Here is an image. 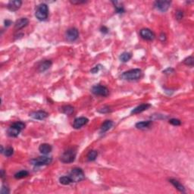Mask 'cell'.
I'll return each instance as SVG.
<instances>
[{
    "mask_svg": "<svg viewBox=\"0 0 194 194\" xmlns=\"http://www.w3.org/2000/svg\"><path fill=\"white\" fill-rule=\"evenodd\" d=\"M49 114L45 111H37V112H33L30 113V117L35 120H44L48 117Z\"/></svg>",
    "mask_w": 194,
    "mask_h": 194,
    "instance_id": "8fae6325",
    "label": "cell"
},
{
    "mask_svg": "<svg viewBox=\"0 0 194 194\" xmlns=\"http://www.w3.org/2000/svg\"><path fill=\"white\" fill-rule=\"evenodd\" d=\"M52 62L51 60H44L38 66V71L40 72V73L44 72V71H47L49 68H50V67L52 66Z\"/></svg>",
    "mask_w": 194,
    "mask_h": 194,
    "instance_id": "2e32d148",
    "label": "cell"
},
{
    "mask_svg": "<svg viewBox=\"0 0 194 194\" xmlns=\"http://www.w3.org/2000/svg\"><path fill=\"white\" fill-rule=\"evenodd\" d=\"M152 124V121H140V122H137L135 125V127L137 129H140V130H146V129L150 128Z\"/></svg>",
    "mask_w": 194,
    "mask_h": 194,
    "instance_id": "ac0fdd59",
    "label": "cell"
},
{
    "mask_svg": "<svg viewBox=\"0 0 194 194\" xmlns=\"http://www.w3.org/2000/svg\"><path fill=\"white\" fill-rule=\"evenodd\" d=\"M91 92L96 96H107L109 93V89L106 87L100 85V84L93 86L91 89Z\"/></svg>",
    "mask_w": 194,
    "mask_h": 194,
    "instance_id": "52a82bcc",
    "label": "cell"
},
{
    "mask_svg": "<svg viewBox=\"0 0 194 194\" xmlns=\"http://www.w3.org/2000/svg\"><path fill=\"white\" fill-rule=\"evenodd\" d=\"M169 182L171 183V184H172L173 186H174V187H175V188L177 189V190H178L180 191V192H181V193H185L186 192L185 187H183V186L182 185L181 183H180V182L178 181V180L171 178V179H170V180H169Z\"/></svg>",
    "mask_w": 194,
    "mask_h": 194,
    "instance_id": "d6986e66",
    "label": "cell"
},
{
    "mask_svg": "<svg viewBox=\"0 0 194 194\" xmlns=\"http://www.w3.org/2000/svg\"><path fill=\"white\" fill-rule=\"evenodd\" d=\"M79 32L77 29L74 27H71L68 29L65 33L66 39L69 42H74L78 39Z\"/></svg>",
    "mask_w": 194,
    "mask_h": 194,
    "instance_id": "9c48e42d",
    "label": "cell"
},
{
    "mask_svg": "<svg viewBox=\"0 0 194 194\" xmlns=\"http://www.w3.org/2000/svg\"><path fill=\"white\" fill-rule=\"evenodd\" d=\"M9 193H10V191H9V187L5 185L2 186V189H1V194H9Z\"/></svg>",
    "mask_w": 194,
    "mask_h": 194,
    "instance_id": "d6a6232c",
    "label": "cell"
},
{
    "mask_svg": "<svg viewBox=\"0 0 194 194\" xmlns=\"http://www.w3.org/2000/svg\"><path fill=\"white\" fill-rule=\"evenodd\" d=\"M169 123L174 126H180L181 125V121L177 118H171L169 120Z\"/></svg>",
    "mask_w": 194,
    "mask_h": 194,
    "instance_id": "f1b7e54d",
    "label": "cell"
},
{
    "mask_svg": "<svg viewBox=\"0 0 194 194\" xmlns=\"http://www.w3.org/2000/svg\"><path fill=\"white\" fill-rule=\"evenodd\" d=\"M112 2L114 5L116 12L119 13V14H122V13L125 12V8L119 2H118V1H112Z\"/></svg>",
    "mask_w": 194,
    "mask_h": 194,
    "instance_id": "44dd1931",
    "label": "cell"
},
{
    "mask_svg": "<svg viewBox=\"0 0 194 194\" xmlns=\"http://www.w3.org/2000/svg\"><path fill=\"white\" fill-rule=\"evenodd\" d=\"M88 122H89L88 118H85V117H80V118L74 119L73 123V127L74 129H80L84 125H87Z\"/></svg>",
    "mask_w": 194,
    "mask_h": 194,
    "instance_id": "7c38bea8",
    "label": "cell"
},
{
    "mask_svg": "<svg viewBox=\"0 0 194 194\" xmlns=\"http://www.w3.org/2000/svg\"><path fill=\"white\" fill-rule=\"evenodd\" d=\"M52 162V159L51 157L46 156V155H43V156H39L36 158V159H32L30 161V163L31 165L34 166H37V167H39V166H43V165H48L51 164Z\"/></svg>",
    "mask_w": 194,
    "mask_h": 194,
    "instance_id": "8992f818",
    "label": "cell"
},
{
    "mask_svg": "<svg viewBox=\"0 0 194 194\" xmlns=\"http://www.w3.org/2000/svg\"><path fill=\"white\" fill-rule=\"evenodd\" d=\"M59 182L63 185H69L72 183V180L69 176H62L59 178Z\"/></svg>",
    "mask_w": 194,
    "mask_h": 194,
    "instance_id": "484cf974",
    "label": "cell"
},
{
    "mask_svg": "<svg viewBox=\"0 0 194 194\" xmlns=\"http://www.w3.org/2000/svg\"><path fill=\"white\" fill-rule=\"evenodd\" d=\"M29 24V20L26 18H21L18 19L15 24H14V29L15 30H21L24 27H25L26 26H27V24Z\"/></svg>",
    "mask_w": 194,
    "mask_h": 194,
    "instance_id": "5bb4252c",
    "label": "cell"
},
{
    "mask_svg": "<svg viewBox=\"0 0 194 194\" xmlns=\"http://www.w3.org/2000/svg\"><path fill=\"white\" fill-rule=\"evenodd\" d=\"M68 176L71 178L72 183H78L85 179L84 172L80 168H74L71 170Z\"/></svg>",
    "mask_w": 194,
    "mask_h": 194,
    "instance_id": "5b68a950",
    "label": "cell"
},
{
    "mask_svg": "<svg viewBox=\"0 0 194 194\" xmlns=\"http://www.w3.org/2000/svg\"><path fill=\"white\" fill-rule=\"evenodd\" d=\"M171 1H156L154 2V8L160 12H165L171 7Z\"/></svg>",
    "mask_w": 194,
    "mask_h": 194,
    "instance_id": "ba28073f",
    "label": "cell"
},
{
    "mask_svg": "<svg viewBox=\"0 0 194 194\" xmlns=\"http://www.w3.org/2000/svg\"><path fill=\"white\" fill-rule=\"evenodd\" d=\"M52 147L51 145L48 144V143H43L39 146V151L40 153H42L43 155H48L49 153L52 152Z\"/></svg>",
    "mask_w": 194,
    "mask_h": 194,
    "instance_id": "e0dca14e",
    "label": "cell"
},
{
    "mask_svg": "<svg viewBox=\"0 0 194 194\" xmlns=\"http://www.w3.org/2000/svg\"><path fill=\"white\" fill-rule=\"evenodd\" d=\"M76 155V150H74V148H71L62 153V155L60 157V160L63 163H67V164L72 163L73 162H74Z\"/></svg>",
    "mask_w": 194,
    "mask_h": 194,
    "instance_id": "277c9868",
    "label": "cell"
},
{
    "mask_svg": "<svg viewBox=\"0 0 194 194\" xmlns=\"http://www.w3.org/2000/svg\"><path fill=\"white\" fill-rule=\"evenodd\" d=\"M62 112L67 115H71L74 112V107L71 105H64L62 107Z\"/></svg>",
    "mask_w": 194,
    "mask_h": 194,
    "instance_id": "cb8c5ba5",
    "label": "cell"
},
{
    "mask_svg": "<svg viewBox=\"0 0 194 194\" xmlns=\"http://www.w3.org/2000/svg\"><path fill=\"white\" fill-rule=\"evenodd\" d=\"M4 24H5V26H6V27H8L12 24V22H11V21H10V20H5Z\"/></svg>",
    "mask_w": 194,
    "mask_h": 194,
    "instance_id": "74e56055",
    "label": "cell"
},
{
    "mask_svg": "<svg viewBox=\"0 0 194 194\" xmlns=\"http://www.w3.org/2000/svg\"><path fill=\"white\" fill-rule=\"evenodd\" d=\"M159 39H160V40L162 42H165L166 40V36L165 34H163V33H162V34H160V37H159Z\"/></svg>",
    "mask_w": 194,
    "mask_h": 194,
    "instance_id": "8d00e7d4",
    "label": "cell"
},
{
    "mask_svg": "<svg viewBox=\"0 0 194 194\" xmlns=\"http://www.w3.org/2000/svg\"><path fill=\"white\" fill-rule=\"evenodd\" d=\"M13 153H14V150H13V148L11 147V146L6 148L5 151H4V155H6V157L11 156V155H13Z\"/></svg>",
    "mask_w": 194,
    "mask_h": 194,
    "instance_id": "83f0119b",
    "label": "cell"
},
{
    "mask_svg": "<svg viewBox=\"0 0 194 194\" xmlns=\"http://www.w3.org/2000/svg\"><path fill=\"white\" fill-rule=\"evenodd\" d=\"M97 156H98V152L96 150H90L87 155V159L89 162H93L96 160Z\"/></svg>",
    "mask_w": 194,
    "mask_h": 194,
    "instance_id": "603a6c76",
    "label": "cell"
},
{
    "mask_svg": "<svg viewBox=\"0 0 194 194\" xmlns=\"http://www.w3.org/2000/svg\"><path fill=\"white\" fill-rule=\"evenodd\" d=\"M113 126V121H111V120H107L104 122L101 126V128H100V130H101V133H105L106 131H108L109 130H110L111 128Z\"/></svg>",
    "mask_w": 194,
    "mask_h": 194,
    "instance_id": "ffe728a7",
    "label": "cell"
},
{
    "mask_svg": "<svg viewBox=\"0 0 194 194\" xmlns=\"http://www.w3.org/2000/svg\"><path fill=\"white\" fill-rule=\"evenodd\" d=\"M132 58V54L128 52H125L123 53H121L120 55V61L122 62H127L128 61H130Z\"/></svg>",
    "mask_w": 194,
    "mask_h": 194,
    "instance_id": "7402d4cb",
    "label": "cell"
},
{
    "mask_svg": "<svg viewBox=\"0 0 194 194\" xmlns=\"http://www.w3.org/2000/svg\"><path fill=\"white\" fill-rule=\"evenodd\" d=\"M175 17H176V19L178 21H180L183 18V12L181 10H178L175 13Z\"/></svg>",
    "mask_w": 194,
    "mask_h": 194,
    "instance_id": "f546056e",
    "label": "cell"
},
{
    "mask_svg": "<svg viewBox=\"0 0 194 194\" xmlns=\"http://www.w3.org/2000/svg\"><path fill=\"white\" fill-rule=\"evenodd\" d=\"M183 64H186L187 66H190V67H193L194 64V59L192 55L191 56H189V57L186 58L184 60H183Z\"/></svg>",
    "mask_w": 194,
    "mask_h": 194,
    "instance_id": "4316f807",
    "label": "cell"
},
{
    "mask_svg": "<svg viewBox=\"0 0 194 194\" xmlns=\"http://www.w3.org/2000/svg\"><path fill=\"white\" fill-rule=\"evenodd\" d=\"M5 175H6V174H5V171H4V170H1V178H3L4 177H5Z\"/></svg>",
    "mask_w": 194,
    "mask_h": 194,
    "instance_id": "f35d334b",
    "label": "cell"
},
{
    "mask_svg": "<svg viewBox=\"0 0 194 194\" xmlns=\"http://www.w3.org/2000/svg\"><path fill=\"white\" fill-rule=\"evenodd\" d=\"M142 71L139 68H135V69L129 70L127 71L124 72L121 75V78L122 80H129V81H133V80H139L142 77Z\"/></svg>",
    "mask_w": 194,
    "mask_h": 194,
    "instance_id": "6da1fadb",
    "label": "cell"
},
{
    "mask_svg": "<svg viewBox=\"0 0 194 194\" xmlns=\"http://www.w3.org/2000/svg\"><path fill=\"white\" fill-rule=\"evenodd\" d=\"M140 37L142 39H146V40H149V41H152L155 37V34L149 28L142 29L140 31Z\"/></svg>",
    "mask_w": 194,
    "mask_h": 194,
    "instance_id": "30bf717a",
    "label": "cell"
},
{
    "mask_svg": "<svg viewBox=\"0 0 194 194\" xmlns=\"http://www.w3.org/2000/svg\"><path fill=\"white\" fill-rule=\"evenodd\" d=\"M4 151H5V150H4V149H3V146H1V152L4 153Z\"/></svg>",
    "mask_w": 194,
    "mask_h": 194,
    "instance_id": "ab89813d",
    "label": "cell"
},
{
    "mask_svg": "<svg viewBox=\"0 0 194 194\" xmlns=\"http://www.w3.org/2000/svg\"><path fill=\"white\" fill-rule=\"evenodd\" d=\"M98 112H100V113L105 114V113H109V112H110L111 110L109 106H103L102 108H101V109H99Z\"/></svg>",
    "mask_w": 194,
    "mask_h": 194,
    "instance_id": "4dcf8cb0",
    "label": "cell"
},
{
    "mask_svg": "<svg viewBox=\"0 0 194 194\" xmlns=\"http://www.w3.org/2000/svg\"><path fill=\"white\" fill-rule=\"evenodd\" d=\"M25 125L21 121H17L10 126L7 130L8 136L11 137H17L20 134L21 131L24 129Z\"/></svg>",
    "mask_w": 194,
    "mask_h": 194,
    "instance_id": "3957f363",
    "label": "cell"
},
{
    "mask_svg": "<svg viewBox=\"0 0 194 194\" xmlns=\"http://www.w3.org/2000/svg\"><path fill=\"white\" fill-rule=\"evenodd\" d=\"M150 107H151V105H150V104H148V103L141 104V105H138V106H137L136 108H134V109L131 111L130 113H131L132 115L140 114L141 112H144V111L147 110L148 109H150Z\"/></svg>",
    "mask_w": 194,
    "mask_h": 194,
    "instance_id": "9a60e30c",
    "label": "cell"
},
{
    "mask_svg": "<svg viewBox=\"0 0 194 194\" xmlns=\"http://www.w3.org/2000/svg\"><path fill=\"white\" fill-rule=\"evenodd\" d=\"M100 68H101V65L100 64H98V65L95 66L94 68H93L92 69L90 70V72L92 74H96L98 73L99 71H100Z\"/></svg>",
    "mask_w": 194,
    "mask_h": 194,
    "instance_id": "1f68e13d",
    "label": "cell"
},
{
    "mask_svg": "<svg viewBox=\"0 0 194 194\" xmlns=\"http://www.w3.org/2000/svg\"><path fill=\"white\" fill-rule=\"evenodd\" d=\"M22 2L21 0H13V1H10L8 3V9L11 11H18L20 8L21 7Z\"/></svg>",
    "mask_w": 194,
    "mask_h": 194,
    "instance_id": "4fadbf2b",
    "label": "cell"
},
{
    "mask_svg": "<svg viewBox=\"0 0 194 194\" xmlns=\"http://www.w3.org/2000/svg\"><path fill=\"white\" fill-rule=\"evenodd\" d=\"M35 16L40 21H44L48 18L49 8L47 4L41 3L36 8Z\"/></svg>",
    "mask_w": 194,
    "mask_h": 194,
    "instance_id": "7a4b0ae2",
    "label": "cell"
},
{
    "mask_svg": "<svg viewBox=\"0 0 194 194\" xmlns=\"http://www.w3.org/2000/svg\"><path fill=\"white\" fill-rule=\"evenodd\" d=\"M29 175V172L26 170H22V171H20L18 172H17L15 175H14V178L17 179V180H19V179H22V178H24L26 177H27Z\"/></svg>",
    "mask_w": 194,
    "mask_h": 194,
    "instance_id": "d4e9b609",
    "label": "cell"
},
{
    "mask_svg": "<svg viewBox=\"0 0 194 194\" xmlns=\"http://www.w3.org/2000/svg\"><path fill=\"white\" fill-rule=\"evenodd\" d=\"M174 72H175V70L171 68H168L165 70V71H163V73L166 74H170L174 73Z\"/></svg>",
    "mask_w": 194,
    "mask_h": 194,
    "instance_id": "836d02e7",
    "label": "cell"
},
{
    "mask_svg": "<svg viewBox=\"0 0 194 194\" xmlns=\"http://www.w3.org/2000/svg\"><path fill=\"white\" fill-rule=\"evenodd\" d=\"M100 30H101V32L103 33V34H108V33H109V29L107 28L106 27H105V26L102 27Z\"/></svg>",
    "mask_w": 194,
    "mask_h": 194,
    "instance_id": "d590c367",
    "label": "cell"
},
{
    "mask_svg": "<svg viewBox=\"0 0 194 194\" xmlns=\"http://www.w3.org/2000/svg\"><path fill=\"white\" fill-rule=\"evenodd\" d=\"M71 3L74 4V5H79V4H83L86 3V1H70Z\"/></svg>",
    "mask_w": 194,
    "mask_h": 194,
    "instance_id": "e575fe53",
    "label": "cell"
}]
</instances>
